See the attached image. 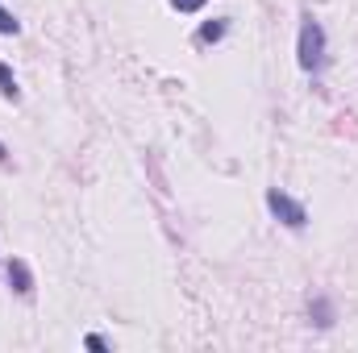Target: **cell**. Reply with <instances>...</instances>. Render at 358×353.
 <instances>
[{
    "instance_id": "cell-4",
    "label": "cell",
    "mask_w": 358,
    "mask_h": 353,
    "mask_svg": "<svg viewBox=\"0 0 358 353\" xmlns=\"http://www.w3.org/2000/svg\"><path fill=\"white\" fill-rule=\"evenodd\" d=\"M308 316H313V324H317V329H329V324H334V308H329V299H313Z\"/></svg>"
},
{
    "instance_id": "cell-8",
    "label": "cell",
    "mask_w": 358,
    "mask_h": 353,
    "mask_svg": "<svg viewBox=\"0 0 358 353\" xmlns=\"http://www.w3.org/2000/svg\"><path fill=\"white\" fill-rule=\"evenodd\" d=\"M204 4H208V0H171V8H176V13H200Z\"/></svg>"
},
{
    "instance_id": "cell-3",
    "label": "cell",
    "mask_w": 358,
    "mask_h": 353,
    "mask_svg": "<svg viewBox=\"0 0 358 353\" xmlns=\"http://www.w3.org/2000/svg\"><path fill=\"white\" fill-rule=\"evenodd\" d=\"M4 270H8V283H13L17 295H34V274H29V266L21 262V258H13Z\"/></svg>"
},
{
    "instance_id": "cell-5",
    "label": "cell",
    "mask_w": 358,
    "mask_h": 353,
    "mask_svg": "<svg viewBox=\"0 0 358 353\" xmlns=\"http://www.w3.org/2000/svg\"><path fill=\"white\" fill-rule=\"evenodd\" d=\"M0 96H4V100H13V104L21 100V88H17V75H13V71H8L4 63H0Z\"/></svg>"
},
{
    "instance_id": "cell-10",
    "label": "cell",
    "mask_w": 358,
    "mask_h": 353,
    "mask_svg": "<svg viewBox=\"0 0 358 353\" xmlns=\"http://www.w3.org/2000/svg\"><path fill=\"white\" fill-rule=\"evenodd\" d=\"M0 163H8V150H4V146H0Z\"/></svg>"
},
{
    "instance_id": "cell-6",
    "label": "cell",
    "mask_w": 358,
    "mask_h": 353,
    "mask_svg": "<svg viewBox=\"0 0 358 353\" xmlns=\"http://www.w3.org/2000/svg\"><path fill=\"white\" fill-rule=\"evenodd\" d=\"M225 29H229V25H225V17H217V21H208V25L200 29V42H221V38H225Z\"/></svg>"
},
{
    "instance_id": "cell-7",
    "label": "cell",
    "mask_w": 358,
    "mask_h": 353,
    "mask_svg": "<svg viewBox=\"0 0 358 353\" xmlns=\"http://www.w3.org/2000/svg\"><path fill=\"white\" fill-rule=\"evenodd\" d=\"M0 33H4V38H17V33H21V21H17L4 4H0Z\"/></svg>"
},
{
    "instance_id": "cell-1",
    "label": "cell",
    "mask_w": 358,
    "mask_h": 353,
    "mask_svg": "<svg viewBox=\"0 0 358 353\" xmlns=\"http://www.w3.org/2000/svg\"><path fill=\"white\" fill-rule=\"evenodd\" d=\"M296 54H300V67L308 75H317L325 67V29H321L317 17H304L300 21V46H296Z\"/></svg>"
},
{
    "instance_id": "cell-2",
    "label": "cell",
    "mask_w": 358,
    "mask_h": 353,
    "mask_svg": "<svg viewBox=\"0 0 358 353\" xmlns=\"http://www.w3.org/2000/svg\"><path fill=\"white\" fill-rule=\"evenodd\" d=\"M267 208H271V216H275L279 225H287L292 233H300V229L308 225L304 204H300V200H292V195H283L279 187H271V191H267Z\"/></svg>"
},
{
    "instance_id": "cell-9",
    "label": "cell",
    "mask_w": 358,
    "mask_h": 353,
    "mask_svg": "<svg viewBox=\"0 0 358 353\" xmlns=\"http://www.w3.org/2000/svg\"><path fill=\"white\" fill-rule=\"evenodd\" d=\"M84 345H88L92 353H108V341H104V337H96V333H92L88 341H84Z\"/></svg>"
}]
</instances>
